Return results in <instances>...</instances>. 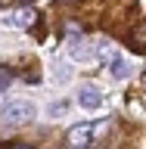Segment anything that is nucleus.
<instances>
[{
  "label": "nucleus",
  "mask_w": 146,
  "mask_h": 149,
  "mask_svg": "<svg viewBox=\"0 0 146 149\" xmlns=\"http://www.w3.org/2000/svg\"><path fill=\"white\" fill-rule=\"evenodd\" d=\"M37 115L34 102H9L6 109H3V121L6 124H25V121H31Z\"/></svg>",
  "instance_id": "f257e3e1"
},
{
  "label": "nucleus",
  "mask_w": 146,
  "mask_h": 149,
  "mask_svg": "<svg viewBox=\"0 0 146 149\" xmlns=\"http://www.w3.org/2000/svg\"><path fill=\"white\" fill-rule=\"evenodd\" d=\"M134 40H137V47H146V28H137V31H134Z\"/></svg>",
  "instance_id": "1a4fd4ad"
},
{
  "label": "nucleus",
  "mask_w": 146,
  "mask_h": 149,
  "mask_svg": "<svg viewBox=\"0 0 146 149\" xmlns=\"http://www.w3.org/2000/svg\"><path fill=\"white\" fill-rule=\"evenodd\" d=\"M16 149H28V146H16Z\"/></svg>",
  "instance_id": "9d476101"
},
{
  "label": "nucleus",
  "mask_w": 146,
  "mask_h": 149,
  "mask_svg": "<svg viewBox=\"0 0 146 149\" xmlns=\"http://www.w3.org/2000/svg\"><path fill=\"white\" fill-rule=\"evenodd\" d=\"M34 19H37L34 9H16V13H6L0 22H3L6 28H31V25H34Z\"/></svg>",
  "instance_id": "20e7f679"
},
{
  "label": "nucleus",
  "mask_w": 146,
  "mask_h": 149,
  "mask_svg": "<svg viewBox=\"0 0 146 149\" xmlns=\"http://www.w3.org/2000/svg\"><path fill=\"white\" fill-rule=\"evenodd\" d=\"M131 72H134V65H131L128 56H121V53H109V74L115 78V81H128Z\"/></svg>",
  "instance_id": "7ed1b4c3"
},
{
  "label": "nucleus",
  "mask_w": 146,
  "mask_h": 149,
  "mask_svg": "<svg viewBox=\"0 0 146 149\" xmlns=\"http://www.w3.org/2000/svg\"><path fill=\"white\" fill-rule=\"evenodd\" d=\"M78 106L87 112H96L103 106V90L96 87V84H84L81 90H78Z\"/></svg>",
  "instance_id": "f03ea898"
},
{
  "label": "nucleus",
  "mask_w": 146,
  "mask_h": 149,
  "mask_svg": "<svg viewBox=\"0 0 146 149\" xmlns=\"http://www.w3.org/2000/svg\"><path fill=\"white\" fill-rule=\"evenodd\" d=\"M90 137H93L90 124H75V127L68 130V143H72L75 149H87L90 146Z\"/></svg>",
  "instance_id": "39448f33"
},
{
  "label": "nucleus",
  "mask_w": 146,
  "mask_h": 149,
  "mask_svg": "<svg viewBox=\"0 0 146 149\" xmlns=\"http://www.w3.org/2000/svg\"><path fill=\"white\" fill-rule=\"evenodd\" d=\"M9 81H13V74H9L6 68H0V90H6V87H9Z\"/></svg>",
  "instance_id": "6e6552de"
},
{
  "label": "nucleus",
  "mask_w": 146,
  "mask_h": 149,
  "mask_svg": "<svg viewBox=\"0 0 146 149\" xmlns=\"http://www.w3.org/2000/svg\"><path fill=\"white\" fill-rule=\"evenodd\" d=\"M93 53H96V44H87V40H72L68 44V56L75 62H87V59H93Z\"/></svg>",
  "instance_id": "423d86ee"
},
{
  "label": "nucleus",
  "mask_w": 146,
  "mask_h": 149,
  "mask_svg": "<svg viewBox=\"0 0 146 149\" xmlns=\"http://www.w3.org/2000/svg\"><path fill=\"white\" fill-rule=\"evenodd\" d=\"M50 78H53V84H68V81H72V65H68V62H53Z\"/></svg>",
  "instance_id": "0eeeda50"
}]
</instances>
